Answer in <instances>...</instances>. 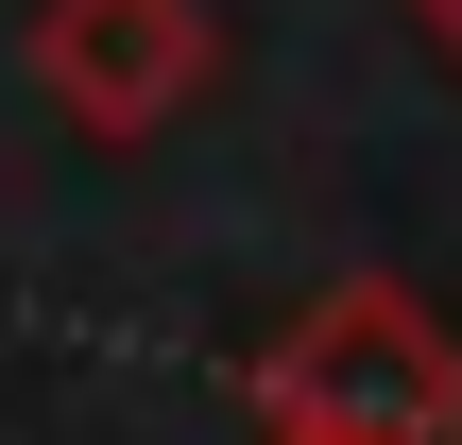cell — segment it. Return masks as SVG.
Masks as SVG:
<instances>
[{"mask_svg": "<svg viewBox=\"0 0 462 445\" xmlns=\"http://www.w3.org/2000/svg\"><path fill=\"white\" fill-rule=\"evenodd\" d=\"M223 69V17L206 0H34V86L86 120V137H171Z\"/></svg>", "mask_w": 462, "mask_h": 445, "instance_id": "obj_2", "label": "cell"}, {"mask_svg": "<svg viewBox=\"0 0 462 445\" xmlns=\"http://www.w3.org/2000/svg\"><path fill=\"white\" fill-rule=\"evenodd\" d=\"M411 17H429V51H446V69H462V0H411Z\"/></svg>", "mask_w": 462, "mask_h": 445, "instance_id": "obj_3", "label": "cell"}, {"mask_svg": "<svg viewBox=\"0 0 462 445\" xmlns=\"http://www.w3.org/2000/svg\"><path fill=\"white\" fill-rule=\"evenodd\" d=\"M257 412H274V429H343V445H462V343L394 274H360V292H326L309 326H274Z\"/></svg>", "mask_w": 462, "mask_h": 445, "instance_id": "obj_1", "label": "cell"}, {"mask_svg": "<svg viewBox=\"0 0 462 445\" xmlns=\"http://www.w3.org/2000/svg\"><path fill=\"white\" fill-rule=\"evenodd\" d=\"M257 445H343V429H274V412H257Z\"/></svg>", "mask_w": 462, "mask_h": 445, "instance_id": "obj_4", "label": "cell"}]
</instances>
